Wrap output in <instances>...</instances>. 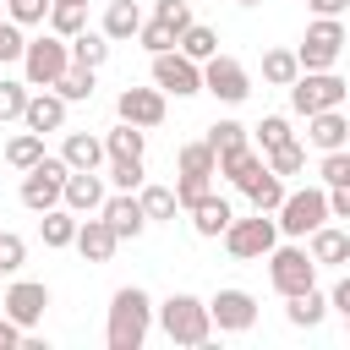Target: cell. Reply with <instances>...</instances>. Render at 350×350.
Instances as JSON below:
<instances>
[{
	"label": "cell",
	"mask_w": 350,
	"mask_h": 350,
	"mask_svg": "<svg viewBox=\"0 0 350 350\" xmlns=\"http://www.w3.org/2000/svg\"><path fill=\"white\" fill-rule=\"evenodd\" d=\"M104 159H142V126H115L109 137H104Z\"/></svg>",
	"instance_id": "obj_31"
},
{
	"label": "cell",
	"mask_w": 350,
	"mask_h": 350,
	"mask_svg": "<svg viewBox=\"0 0 350 350\" xmlns=\"http://www.w3.org/2000/svg\"><path fill=\"white\" fill-rule=\"evenodd\" d=\"M170 191H175V208H197V202L213 191V175H191V170H180V180H175Z\"/></svg>",
	"instance_id": "obj_35"
},
{
	"label": "cell",
	"mask_w": 350,
	"mask_h": 350,
	"mask_svg": "<svg viewBox=\"0 0 350 350\" xmlns=\"http://www.w3.org/2000/svg\"><path fill=\"white\" fill-rule=\"evenodd\" d=\"M186 213H191V224H197V235H208V241H213V235H219V230H224V224L235 219V208H230L224 197H213V191H208V197H202L197 208H186Z\"/></svg>",
	"instance_id": "obj_21"
},
{
	"label": "cell",
	"mask_w": 350,
	"mask_h": 350,
	"mask_svg": "<svg viewBox=\"0 0 350 350\" xmlns=\"http://www.w3.org/2000/svg\"><path fill=\"white\" fill-rule=\"evenodd\" d=\"M60 202H66L71 213H98V202H104V180H98V170H66Z\"/></svg>",
	"instance_id": "obj_16"
},
{
	"label": "cell",
	"mask_w": 350,
	"mask_h": 350,
	"mask_svg": "<svg viewBox=\"0 0 350 350\" xmlns=\"http://www.w3.org/2000/svg\"><path fill=\"white\" fill-rule=\"evenodd\" d=\"M312 262H345L350 257V235L345 230H328V224H317L312 230V252H306Z\"/></svg>",
	"instance_id": "obj_26"
},
{
	"label": "cell",
	"mask_w": 350,
	"mask_h": 350,
	"mask_svg": "<svg viewBox=\"0 0 350 350\" xmlns=\"http://www.w3.org/2000/svg\"><path fill=\"white\" fill-rule=\"evenodd\" d=\"M66 66H71V49H66V38H60V33L22 44V71H27V88H55V77H60Z\"/></svg>",
	"instance_id": "obj_6"
},
{
	"label": "cell",
	"mask_w": 350,
	"mask_h": 350,
	"mask_svg": "<svg viewBox=\"0 0 350 350\" xmlns=\"http://www.w3.org/2000/svg\"><path fill=\"white\" fill-rule=\"evenodd\" d=\"M235 5H262V0H235Z\"/></svg>",
	"instance_id": "obj_52"
},
{
	"label": "cell",
	"mask_w": 350,
	"mask_h": 350,
	"mask_svg": "<svg viewBox=\"0 0 350 350\" xmlns=\"http://www.w3.org/2000/svg\"><path fill=\"white\" fill-rule=\"evenodd\" d=\"M115 115L126 120V126H159L164 120V93L159 88H120V98H115Z\"/></svg>",
	"instance_id": "obj_13"
},
{
	"label": "cell",
	"mask_w": 350,
	"mask_h": 350,
	"mask_svg": "<svg viewBox=\"0 0 350 350\" xmlns=\"http://www.w3.org/2000/svg\"><path fill=\"white\" fill-rule=\"evenodd\" d=\"M208 148H213V159L241 153V148H246V126H241V120H213V126H208ZM213 170H219V164H213Z\"/></svg>",
	"instance_id": "obj_28"
},
{
	"label": "cell",
	"mask_w": 350,
	"mask_h": 350,
	"mask_svg": "<svg viewBox=\"0 0 350 350\" xmlns=\"http://www.w3.org/2000/svg\"><path fill=\"white\" fill-rule=\"evenodd\" d=\"M295 71H301V66H295V49H268V55H262V77H268V82L290 88Z\"/></svg>",
	"instance_id": "obj_36"
},
{
	"label": "cell",
	"mask_w": 350,
	"mask_h": 350,
	"mask_svg": "<svg viewBox=\"0 0 350 350\" xmlns=\"http://www.w3.org/2000/svg\"><path fill=\"white\" fill-rule=\"evenodd\" d=\"M306 120H312V131H306V137H312L323 153H328V148H345V131H350V126H345V115H339V109H317V115H306Z\"/></svg>",
	"instance_id": "obj_25"
},
{
	"label": "cell",
	"mask_w": 350,
	"mask_h": 350,
	"mask_svg": "<svg viewBox=\"0 0 350 350\" xmlns=\"http://www.w3.org/2000/svg\"><path fill=\"white\" fill-rule=\"evenodd\" d=\"M22 257H27V241L5 230V235H0V273H16V268H22Z\"/></svg>",
	"instance_id": "obj_44"
},
{
	"label": "cell",
	"mask_w": 350,
	"mask_h": 350,
	"mask_svg": "<svg viewBox=\"0 0 350 350\" xmlns=\"http://www.w3.org/2000/svg\"><path fill=\"white\" fill-rule=\"evenodd\" d=\"M5 5H11V22H16V27L44 22V11H49V0H5Z\"/></svg>",
	"instance_id": "obj_47"
},
{
	"label": "cell",
	"mask_w": 350,
	"mask_h": 350,
	"mask_svg": "<svg viewBox=\"0 0 350 350\" xmlns=\"http://www.w3.org/2000/svg\"><path fill=\"white\" fill-rule=\"evenodd\" d=\"M77 5H88V0H77Z\"/></svg>",
	"instance_id": "obj_53"
},
{
	"label": "cell",
	"mask_w": 350,
	"mask_h": 350,
	"mask_svg": "<svg viewBox=\"0 0 350 350\" xmlns=\"http://www.w3.org/2000/svg\"><path fill=\"white\" fill-rule=\"evenodd\" d=\"M98 213H104V224H109L120 241H137V235H142V224H148V213H142V202H137L131 191L104 197V202H98Z\"/></svg>",
	"instance_id": "obj_15"
},
{
	"label": "cell",
	"mask_w": 350,
	"mask_h": 350,
	"mask_svg": "<svg viewBox=\"0 0 350 350\" xmlns=\"http://www.w3.org/2000/svg\"><path fill=\"white\" fill-rule=\"evenodd\" d=\"M175 159H180V170H191V175H213V164H219L213 148H208V137H202V142H180Z\"/></svg>",
	"instance_id": "obj_38"
},
{
	"label": "cell",
	"mask_w": 350,
	"mask_h": 350,
	"mask_svg": "<svg viewBox=\"0 0 350 350\" xmlns=\"http://www.w3.org/2000/svg\"><path fill=\"white\" fill-rule=\"evenodd\" d=\"M137 27H142L137 0H109V11H104V38H137Z\"/></svg>",
	"instance_id": "obj_24"
},
{
	"label": "cell",
	"mask_w": 350,
	"mask_h": 350,
	"mask_svg": "<svg viewBox=\"0 0 350 350\" xmlns=\"http://www.w3.org/2000/svg\"><path fill=\"white\" fill-rule=\"evenodd\" d=\"M219 235H224L230 257H262V252H268V246L279 241V224H273L268 213H257V208H252L246 219H230V224H224Z\"/></svg>",
	"instance_id": "obj_9"
},
{
	"label": "cell",
	"mask_w": 350,
	"mask_h": 350,
	"mask_svg": "<svg viewBox=\"0 0 350 350\" xmlns=\"http://www.w3.org/2000/svg\"><path fill=\"white\" fill-rule=\"evenodd\" d=\"M262 257H268V279H273L279 295H301V290L317 284V262L301 246H268Z\"/></svg>",
	"instance_id": "obj_4"
},
{
	"label": "cell",
	"mask_w": 350,
	"mask_h": 350,
	"mask_svg": "<svg viewBox=\"0 0 350 350\" xmlns=\"http://www.w3.org/2000/svg\"><path fill=\"white\" fill-rule=\"evenodd\" d=\"M38 224H44V246H55V252H60V246H71V235H77V219H71V208H60V202H55V208H44V219H38Z\"/></svg>",
	"instance_id": "obj_29"
},
{
	"label": "cell",
	"mask_w": 350,
	"mask_h": 350,
	"mask_svg": "<svg viewBox=\"0 0 350 350\" xmlns=\"http://www.w3.org/2000/svg\"><path fill=\"white\" fill-rule=\"evenodd\" d=\"M290 104H295V115L339 109V104H345V82H339L334 71H295V82H290Z\"/></svg>",
	"instance_id": "obj_7"
},
{
	"label": "cell",
	"mask_w": 350,
	"mask_h": 350,
	"mask_svg": "<svg viewBox=\"0 0 350 350\" xmlns=\"http://www.w3.org/2000/svg\"><path fill=\"white\" fill-rule=\"evenodd\" d=\"M137 44H142L148 55H164V49H175V33L153 16V22H142V27H137Z\"/></svg>",
	"instance_id": "obj_40"
},
{
	"label": "cell",
	"mask_w": 350,
	"mask_h": 350,
	"mask_svg": "<svg viewBox=\"0 0 350 350\" xmlns=\"http://www.w3.org/2000/svg\"><path fill=\"white\" fill-rule=\"evenodd\" d=\"M16 345H22V328L11 317H0V350H16Z\"/></svg>",
	"instance_id": "obj_49"
},
{
	"label": "cell",
	"mask_w": 350,
	"mask_h": 350,
	"mask_svg": "<svg viewBox=\"0 0 350 350\" xmlns=\"http://www.w3.org/2000/svg\"><path fill=\"white\" fill-rule=\"evenodd\" d=\"M262 170H268V164H262V153H252V142H246L241 153L219 159V170H213V175H230V186H241V191H246V186H252V180H257Z\"/></svg>",
	"instance_id": "obj_20"
},
{
	"label": "cell",
	"mask_w": 350,
	"mask_h": 350,
	"mask_svg": "<svg viewBox=\"0 0 350 350\" xmlns=\"http://www.w3.org/2000/svg\"><path fill=\"white\" fill-rule=\"evenodd\" d=\"M175 49H180L186 60H197V66H202L208 55H219V33H213V27H202V22H186V27H180V38H175Z\"/></svg>",
	"instance_id": "obj_22"
},
{
	"label": "cell",
	"mask_w": 350,
	"mask_h": 350,
	"mask_svg": "<svg viewBox=\"0 0 350 350\" xmlns=\"http://www.w3.org/2000/svg\"><path fill=\"white\" fill-rule=\"evenodd\" d=\"M257 131H262V153H268V148H279V142L290 137V120H284V115H268Z\"/></svg>",
	"instance_id": "obj_48"
},
{
	"label": "cell",
	"mask_w": 350,
	"mask_h": 350,
	"mask_svg": "<svg viewBox=\"0 0 350 350\" xmlns=\"http://www.w3.org/2000/svg\"><path fill=\"white\" fill-rule=\"evenodd\" d=\"M44 159V137L38 131H16L11 142H5V164L11 170H27V164H38Z\"/></svg>",
	"instance_id": "obj_32"
},
{
	"label": "cell",
	"mask_w": 350,
	"mask_h": 350,
	"mask_svg": "<svg viewBox=\"0 0 350 350\" xmlns=\"http://www.w3.org/2000/svg\"><path fill=\"white\" fill-rule=\"evenodd\" d=\"M159 323H164V334H170L175 345H208V334H213L208 301H197V295H170V301L159 306Z\"/></svg>",
	"instance_id": "obj_2"
},
{
	"label": "cell",
	"mask_w": 350,
	"mask_h": 350,
	"mask_svg": "<svg viewBox=\"0 0 350 350\" xmlns=\"http://www.w3.org/2000/svg\"><path fill=\"white\" fill-rule=\"evenodd\" d=\"M22 104H27V88L22 82H0V120H22Z\"/></svg>",
	"instance_id": "obj_45"
},
{
	"label": "cell",
	"mask_w": 350,
	"mask_h": 350,
	"mask_svg": "<svg viewBox=\"0 0 350 350\" xmlns=\"http://www.w3.org/2000/svg\"><path fill=\"white\" fill-rule=\"evenodd\" d=\"M323 180L328 186H350V153L345 148H328L323 153Z\"/></svg>",
	"instance_id": "obj_43"
},
{
	"label": "cell",
	"mask_w": 350,
	"mask_h": 350,
	"mask_svg": "<svg viewBox=\"0 0 350 350\" xmlns=\"http://www.w3.org/2000/svg\"><path fill=\"white\" fill-rule=\"evenodd\" d=\"M137 202H142L148 219H175V191H170V186H142Z\"/></svg>",
	"instance_id": "obj_39"
},
{
	"label": "cell",
	"mask_w": 350,
	"mask_h": 350,
	"mask_svg": "<svg viewBox=\"0 0 350 350\" xmlns=\"http://www.w3.org/2000/svg\"><path fill=\"white\" fill-rule=\"evenodd\" d=\"M284 301H290V323H295V328H317V323H323V312H328V301L317 295V284H312V290H301V295H284Z\"/></svg>",
	"instance_id": "obj_30"
},
{
	"label": "cell",
	"mask_w": 350,
	"mask_h": 350,
	"mask_svg": "<svg viewBox=\"0 0 350 350\" xmlns=\"http://www.w3.org/2000/svg\"><path fill=\"white\" fill-rule=\"evenodd\" d=\"M49 33H60V38H71V33H82L88 27V5H77V0H49Z\"/></svg>",
	"instance_id": "obj_27"
},
{
	"label": "cell",
	"mask_w": 350,
	"mask_h": 350,
	"mask_svg": "<svg viewBox=\"0 0 350 350\" xmlns=\"http://www.w3.org/2000/svg\"><path fill=\"white\" fill-rule=\"evenodd\" d=\"M109 180H115V191H137L142 186V159H109Z\"/></svg>",
	"instance_id": "obj_41"
},
{
	"label": "cell",
	"mask_w": 350,
	"mask_h": 350,
	"mask_svg": "<svg viewBox=\"0 0 350 350\" xmlns=\"http://www.w3.org/2000/svg\"><path fill=\"white\" fill-rule=\"evenodd\" d=\"M55 93H60L66 104H77V98H93V71H88V66H66V71L55 77Z\"/></svg>",
	"instance_id": "obj_33"
},
{
	"label": "cell",
	"mask_w": 350,
	"mask_h": 350,
	"mask_svg": "<svg viewBox=\"0 0 350 350\" xmlns=\"http://www.w3.org/2000/svg\"><path fill=\"white\" fill-rule=\"evenodd\" d=\"M334 312H345V317H350V279H345V284H334Z\"/></svg>",
	"instance_id": "obj_51"
},
{
	"label": "cell",
	"mask_w": 350,
	"mask_h": 350,
	"mask_svg": "<svg viewBox=\"0 0 350 350\" xmlns=\"http://www.w3.org/2000/svg\"><path fill=\"white\" fill-rule=\"evenodd\" d=\"M306 5H312V11H317V16H339V11H345V5H350V0H306Z\"/></svg>",
	"instance_id": "obj_50"
},
{
	"label": "cell",
	"mask_w": 350,
	"mask_h": 350,
	"mask_svg": "<svg viewBox=\"0 0 350 350\" xmlns=\"http://www.w3.org/2000/svg\"><path fill=\"white\" fill-rule=\"evenodd\" d=\"M60 186H66V159H38V164H27L22 170V208H33V213H44V208H55L60 202Z\"/></svg>",
	"instance_id": "obj_8"
},
{
	"label": "cell",
	"mask_w": 350,
	"mask_h": 350,
	"mask_svg": "<svg viewBox=\"0 0 350 350\" xmlns=\"http://www.w3.org/2000/svg\"><path fill=\"white\" fill-rule=\"evenodd\" d=\"M71 246H77L88 262H109V257H115V246H120V235H115V230L104 224V213H98V219H77Z\"/></svg>",
	"instance_id": "obj_17"
},
{
	"label": "cell",
	"mask_w": 350,
	"mask_h": 350,
	"mask_svg": "<svg viewBox=\"0 0 350 350\" xmlns=\"http://www.w3.org/2000/svg\"><path fill=\"white\" fill-rule=\"evenodd\" d=\"M273 213H279L273 224H279L290 241H306L317 224H328V202H323L317 186H306V191H284V202H279Z\"/></svg>",
	"instance_id": "obj_3"
},
{
	"label": "cell",
	"mask_w": 350,
	"mask_h": 350,
	"mask_svg": "<svg viewBox=\"0 0 350 350\" xmlns=\"http://www.w3.org/2000/svg\"><path fill=\"white\" fill-rule=\"evenodd\" d=\"M202 93H213L224 104H241L252 93V77H246V66L235 55H208L202 60Z\"/></svg>",
	"instance_id": "obj_10"
},
{
	"label": "cell",
	"mask_w": 350,
	"mask_h": 350,
	"mask_svg": "<svg viewBox=\"0 0 350 350\" xmlns=\"http://www.w3.org/2000/svg\"><path fill=\"white\" fill-rule=\"evenodd\" d=\"M0 306H5V317H11L16 328H33V323L44 317V306H49V290H44L38 279H16Z\"/></svg>",
	"instance_id": "obj_14"
},
{
	"label": "cell",
	"mask_w": 350,
	"mask_h": 350,
	"mask_svg": "<svg viewBox=\"0 0 350 350\" xmlns=\"http://www.w3.org/2000/svg\"><path fill=\"white\" fill-rule=\"evenodd\" d=\"M22 27L16 22H0V66H11V60H22Z\"/></svg>",
	"instance_id": "obj_46"
},
{
	"label": "cell",
	"mask_w": 350,
	"mask_h": 350,
	"mask_svg": "<svg viewBox=\"0 0 350 350\" xmlns=\"http://www.w3.org/2000/svg\"><path fill=\"white\" fill-rule=\"evenodd\" d=\"M153 16H159L175 38H180V27L191 22V5H186V0H153Z\"/></svg>",
	"instance_id": "obj_42"
},
{
	"label": "cell",
	"mask_w": 350,
	"mask_h": 350,
	"mask_svg": "<svg viewBox=\"0 0 350 350\" xmlns=\"http://www.w3.org/2000/svg\"><path fill=\"white\" fill-rule=\"evenodd\" d=\"M301 164H306V148H301L295 137H284L279 148H268V170H273V175H295Z\"/></svg>",
	"instance_id": "obj_37"
},
{
	"label": "cell",
	"mask_w": 350,
	"mask_h": 350,
	"mask_svg": "<svg viewBox=\"0 0 350 350\" xmlns=\"http://www.w3.org/2000/svg\"><path fill=\"white\" fill-rule=\"evenodd\" d=\"M339 49H345V27H339V16H317V22L306 27L301 49H295V66H301V71H328V66L339 60Z\"/></svg>",
	"instance_id": "obj_5"
},
{
	"label": "cell",
	"mask_w": 350,
	"mask_h": 350,
	"mask_svg": "<svg viewBox=\"0 0 350 350\" xmlns=\"http://www.w3.org/2000/svg\"><path fill=\"white\" fill-rule=\"evenodd\" d=\"M60 159H66V170H98L104 164V142L88 137V131H71L66 148H60Z\"/></svg>",
	"instance_id": "obj_19"
},
{
	"label": "cell",
	"mask_w": 350,
	"mask_h": 350,
	"mask_svg": "<svg viewBox=\"0 0 350 350\" xmlns=\"http://www.w3.org/2000/svg\"><path fill=\"white\" fill-rule=\"evenodd\" d=\"M22 126L38 131V137H44V131H60V126H66V98L49 93V88H44V93H27V104H22Z\"/></svg>",
	"instance_id": "obj_18"
},
{
	"label": "cell",
	"mask_w": 350,
	"mask_h": 350,
	"mask_svg": "<svg viewBox=\"0 0 350 350\" xmlns=\"http://www.w3.org/2000/svg\"><path fill=\"white\" fill-rule=\"evenodd\" d=\"M246 197H252V208H257V213H273V208L284 202V186H279V175H273V170H262V175L246 186Z\"/></svg>",
	"instance_id": "obj_34"
},
{
	"label": "cell",
	"mask_w": 350,
	"mask_h": 350,
	"mask_svg": "<svg viewBox=\"0 0 350 350\" xmlns=\"http://www.w3.org/2000/svg\"><path fill=\"white\" fill-rule=\"evenodd\" d=\"M148 323H153V301L137 290V284H120L109 295V350H137L148 339Z\"/></svg>",
	"instance_id": "obj_1"
},
{
	"label": "cell",
	"mask_w": 350,
	"mask_h": 350,
	"mask_svg": "<svg viewBox=\"0 0 350 350\" xmlns=\"http://www.w3.org/2000/svg\"><path fill=\"white\" fill-rule=\"evenodd\" d=\"M66 49H71V66H88V71H98L109 60V38L104 33H71Z\"/></svg>",
	"instance_id": "obj_23"
},
{
	"label": "cell",
	"mask_w": 350,
	"mask_h": 350,
	"mask_svg": "<svg viewBox=\"0 0 350 350\" xmlns=\"http://www.w3.org/2000/svg\"><path fill=\"white\" fill-rule=\"evenodd\" d=\"M153 88L159 93H175V98L202 93V66L186 60L180 49H164V55H153Z\"/></svg>",
	"instance_id": "obj_11"
},
{
	"label": "cell",
	"mask_w": 350,
	"mask_h": 350,
	"mask_svg": "<svg viewBox=\"0 0 350 350\" xmlns=\"http://www.w3.org/2000/svg\"><path fill=\"white\" fill-rule=\"evenodd\" d=\"M208 323H213L219 334H246V328L257 323V301L230 284V290H219V295L208 301Z\"/></svg>",
	"instance_id": "obj_12"
}]
</instances>
